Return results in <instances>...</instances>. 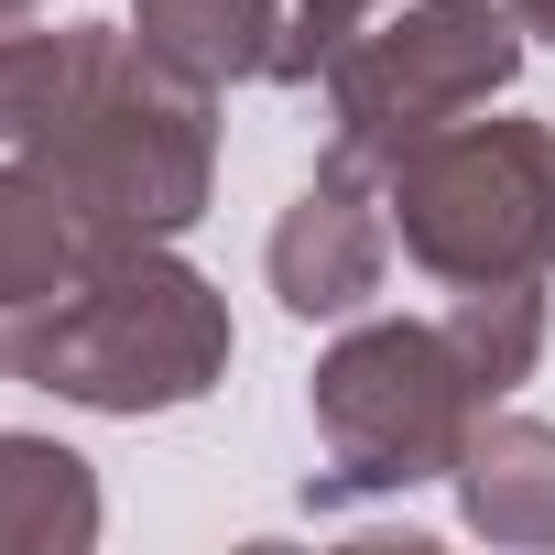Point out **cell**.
Here are the masks:
<instances>
[{
    "label": "cell",
    "instance_id": "obj_1",
    "mask_svg": "<svg viewBox=\"0 0 555 555\" xmlns=\"http://www.w3.org/2000/svg\"><path fill=\"white\" fill-rule=\"evenodd\" d=\"M99 229L120 240H175L207 218L218 185V88L164 66L131 23H88L77 99L23 142Z\"/></svg>",
    "mask_w": 555,
    "mask_h": 555
},
{
    "label": "cell",
    "instance_id": "obj_2",
    "mask_svg": "<svg viewBox=\"0 0 555 555\" xmlns=\"http://www.w3.org/2000/svg\"><path fill=\"white\" fill-rule=\"evenodd\" d=\"M306 403H317V447H327V468L306 479V512L403 501V490L447 479L468 425L490 414L479 371L447 338V317H371V327H349L317 360Z\"/></svg>",
    "mask_w": 555,
    "mask_h": 555
},
{
    "label": "cell",
    "instance_id": "obj_3",
    "mask_svg": "<svg viewBox=\"0 0 555 555\" xmlns=\"http://www.w3.org/2000/svg\"><path fill=\"white\" fill-rule=\"evenodd\" d=\"M229 295L207 284L196 261H175L164 240H120L77 306L44 327L34 349V392L77 403V414H175V403H207L229 382Z\"/></svg>",
    "mask_w": 555,
    "mask_h": 555
},
{
    "label": "cell",
    "instance_id": "obj_4",
    "mask_svg": "<svg viewBox=\"0 0 555 555\" xmlns=\"http://www.w3.org/2000/svg\"><path fill=\"white\" fill-rule=\"evenodd\" d=\"M392 240L436 284H544L555 272V120H447L382 175Z\"/></svg>",
    "mask_w": 555,
    "mask_h": 555
},
{
    "label": "cell",
    "instance_id": "obj_5",
    "mask_svg": "<svg viewBox=\"0 0 555 555\" xmlns=\"http://www.w3.org/2000/svg\"><path fill=\"white\" fill-rule=\"evenodd\" d=\"M512 77H522L512 0H403L327 66V153L360 175H392V153L490 109Z\"/></svg>",
    "mask_w": 555,
    "mask_h": 555
},
{
    "label": "cell",
    "instance_id": "obj_6",
    "mask_svg": "<svg viewBox=\"0 0 555 555\" xmlns=\"http://www.w3.org/2000/svg\"><path fill=\"white\" fill-rule=\"evenodd\" d=\"M120 250V229H99L34 153L0 164V382H23L44 327L77 306V284Z\"/></svg>",
    "mask_w": 555,
    "mask_h": 555
},
{
    "label": "cell",
    "instance_id": "obj_7",
    "mask_svg": "<svg viewBox=\"0 0 555 555\" xmlns=\"http://www.w3.org/2000/svg\"><path fill=\"white\" fill-rule=\"evenodd\" d=\"M261 272H272V295H284V317H306V327L360 317V306L382 295V272H392V207H382V175H360V164L327 153L317 185L272 218Z\"/></svg>",
    "mask_w": 555,
    "mask_h": 555
},
{
    "label": "cell",
    "instance_id": "obj_8",
    "mask_svg": "<svg viewBox=\"0 0 555 555\" xmlns=\"http://www.w3.org/2000/svg\"><path fill=\"white\" fill-rule=\"evenodd\" d=\"M447 490H457V522H468L479 544H555V425L490 403V414L468 425Z\"/></svg>",
    "mask_w": 555,
    "mask_h": 555
},
{
    "label": "cell",
    "instance_id": "obj_9",
    "mask_svg": "<svg viewBox=\"0 0 555 555\" xmlns=\"http://www.w3.org/2000/svg\"><path fill=\"white\" fill-rule=\"evenodd\" d=\"M99 468L55 436H0V555H88Z\"/></svg>",
    "mask_w": 555,
    "mask_h": 555
},
{
    "label": "cell",
    "instance_id": "obj_10",
    "mask_svg": "<svg viewBox=\"0 0 555 555\" xmlns=\"http://www.w3.org/2000/svg\"><path fill=\"white\" fill-rule=\"evenodd\" d=\"M131 34H142L164 66L229 88V77H261V66H272L284 0H131Z\"/></svg>",
    "mask_w": 555,
    "mask_h": 555
},
{
    "label": "cell",
    "instance_id": "obj_11",
    "mask_svg": "<svg viewBox=\"0 0 555 555\" xmlns=\"http://www.w3.org/2000/svg\"><path fill=\"white\" fill-rule=\"evenodd\" d=\"M447 338H457V360L479 371V392H490V403H501V392H522V382H533V360H544V284H457Z\"/></svg>",
    "mask_w": 555,
    "mask_h": 555
},
{
    "label": "cell",
    "instance_id": "obj_12",
    "mask_svg": "<svg viewBox=\"0 0 555 555\" xmlns=\"http://www.w3.org/2000/svg\"><path fill=\"white\" fill-rule=\"evenodd\" d=\"M77 66H88V23H66V34H0V142H12V153L77 99Z\"/></svg>",
    "mask_w": 555,
    "mask_h": 555
},
{
    "label": "cell",
    "instance_id": "obj_13",
    "mask_svg": "<svg viewBox=\"0 0 555 555\" xmlns=\"http://www.w3.org/2000/svg\"><path fill=\"white\" fill-rule=\"evenodd\" d=\"M371 23H382V0H284V34H272V66L261 77L272 88H317Z\"/></svg>",
    "mask_w": 555,
    "mask_h": 555
},
{
    "label": "cell",
    "instance_id": "obj_14",
    "mask_svg": "<svg viewBox=\"0 0 555 555\" xmlns=\"http://www.w3.org/2000/svg\"><path fill=\"white\" fill-rule=\"evenodd\" d=\"M512 23H522L533 44H555V0H512Z\"/></svg>",
    "mask_w": 555,
    "mask_h": 555
},
{
    "label": "cell",
    "instance_id": "obj_15",
    "mask_svg": "<svg viewBox=\"0 0 555 555\" xmlns=\"http://www.w3.org/2000/svg\"><path fill=\"white\" fill-rule=\"evenodd\" d=\"M44 12V0H0V34H12V23H34Z\"/></svg>",
    "mask_w": 555,
    "mask_h": 555
}]
</instances>
